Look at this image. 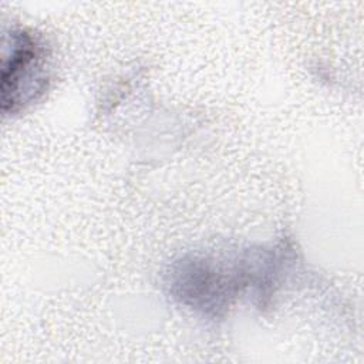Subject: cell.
<instances>
[{"instance_id":"6da1fadb","label":"cell","mask_w":364,"mask_h":364,"mask_svg":"<svg viewBox=\"0 0 364 364\" xmlns=\"http://www.w3.org/2000/svg\"><path fill=\"white\" fill-rule=\"evenodd\" d=\"M1 70V108L14 112L46 87L44 48L23 30L11 31Z\"/></svg>"}]
</instances>
